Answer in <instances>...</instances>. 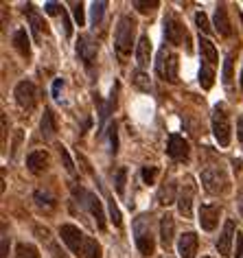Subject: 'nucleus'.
Returning <instances> with one entry per match:
<instances>
[{
    "label": "nucleus",
    "instance_id": "f257e3e1",
    "mask_svg": "<svg viewBox=\"0 0 243 258\" xmlns=\"http://www.w3.org/2000/svg\"><path fill=\"white\" fill-rule=\"evenodd\" d=\"M134 35H136V22L132 20V16H123L116 24V33H114V44H116V50L120 57L132 55V48L136 46L134 44Z\"/></svg>",
    "mask_w": 243,
    "mask_h": 258
},
{
    "label": "nucleus",
    "instance_id": "f03ea898",
    "mask_svg": "<svg viewBox=\"0 0 243 258\" xmlns=\"http://www.w3.org/2000/svg\"><path fill=\"white\" fill-rule=\"evenodd\" d=\"M134 236H136V247L143 256H151L156 249V241L151 234V215H140L134 221Z\"/></svg>",
    "mask_w": 243,
    "mask_h": 258
},
{
    "label": "nucleus",
    "instance_id": "7ed1b4c3",
    "mask_svg": "<svg viewBox=\"0 0 243 258\" xmlns=\"http://www.w3.org/2000/svg\"><path fill=\"white\" fill-rule=\"evenodd\" d=\"M202 186L210 195H223L230 188V179L221 166H206L202 171Z\"/></svg>",
    "mask_w": 243,
    "mask_h": 258
},
{
    "label": "nucleus",
    "instance_id": "20e7f679",
    "mask_svg": "<svg viewBox=\"0 0 243 258\" xmlns=\"http://www.w3.org/2000/svg\"><path fill=\"white\" fill-rule=\"evenodd\" d=\"M213 134H215V140L219 143L221 147H228L230 145V120H228V114H226V107L223 105H215L213 109Z\"/></svg>",
    "mask_w": 243,
    "mask_h": 258
},
{
    "label": "nucleus",
    "instance_id": "39448f33",
    "mask_svg": "<svg viewBox=\"0 0 243 258\" xmlns=\"http://www.w3.org/2000/svg\"><path fill=\"white\" fill-rule=\"evenodd\" d=\"M156 70L164 81L175 83L177 81V55L167 53V48H162L158 55V61H156Z\"/></svg>",
    "mask_w": 243,
    "mask_h": 258
},
{
    "label": "nucleus",
    "instance_id": "423d86ee",
    "mask_svg": "<svg viewBox=\"0 0 243 258\" xmlns=\"http://www.w3.org/2000/svg\"><path fill=\"white\" fill-rule=\"evenodd\" d=\"M59 236H62V241L68 245L70 251L73 254H84V243H86V234L81 232L77 225H62L59 228Z\"/></svg>",
    "mask_w": 243,
    "mask_h": 258
},
{
    "label": "nucleus",
    "instance_id": "0eeeda50",
    "mask_svg": "<svg viewBox=\"0 0 243 258\" xmlns=\"http://www.w3.org/2000/svg\"><path fill=\"white\" fill-rule=\"evenodd\" d=\"M16 101H18V105H20L22 109H35L37 105V88H35V83L33 81H20L16 86Z\"/></svg>",
    "mask_w": 243,
    "mask_h": 258
},
{
    "label": "nucleus",
    "instance_id": "6e6552de",
    "mask_svg": "<svg viewBox=\"0 0 243 258\" xmlns=\"http://www.w3.org/2000/svg\"><path fill=\"white\" fill-rule=\"evenodd\" d=\"M193 195H195V184L191 177H187L180 195H177V210H180V215L187 217V219H191V215H193Z\"/></svg>",
    "mask_w": 243,
    "mask_h": 258
},
{
    "label": "nucleus",
    "instance_id": "1a4fd4ad",
    "mask_svg": "<svg viewBox=\"0 0 243 258\" xmlns=\"http://www.w3.org/2000/svg\"><path fill=\"white\" fill-rule=\"evenodd\" d=\"M164 37H167L169 44H175V46L187 40V31H184L182 22L177 20L173 14H167V16H164Z\"/></svg>",
    "mask_w": 243,
    "mask_h": 258
},
{
    "label": "nucleus",
    "instance_id": "9d476101",
    "mask_svg": "<svg viewBox=\"0 0 243 258\" xmlns=\"http://www.w3.org/2000/svg\"><path fill=\"white\" fill-rule=\"evenodd\" d=\"M234 236H236L234 221H232V219H228L226 225H223L221 236L217 238V251H219V256L228 258V256H232V254H234V251H232V241H234Z\"/></svg>",
    "mask_w": 243,
    "mask_h": 258
},
{
    "label": "nucleus",
    "instance_id": "9b49d317",
    "mask_svg": "<svg viewBox=\"0 0 243 258\" xmlns=\"http://www.w3.org/2000/svg\"><path fill=\"white\" fill-rule=\"evenodd\" d=\"M219 206H213V204H204L200 206V210H197V217H200V225L202 230L206 232H213L217 228V223H219Z\"/></svg>",
    "mask_w": 243,
    "mask_h": 258
},
{
    "label": "nucleus",
    "instance_id": "f8f14e48",
    "mask_svg": "<svg viewBox=\"0 0 243 258\" xmlns=\"http://www.w3.org/2000/svg\"><path fill=\"white\" fill-rule=\"evenodd\" d=\"M197 245H200V238L195 232H184L177 241V254H180V258H195Z\"/></svg>",
    "mask_w": 243,
    "mask_h": 258
},
{
    "label": "nucleus",
    "instance_id": "ddd939ff",
    "mask_svg": "<svg viewBox=\"0 0 243 258\" xmlns=\"http://www.w3.org/2000/svg\"><path fill=\"white\" fill-rule=\"evenodd\" d=\"M97 50H99V46H97V42H94L90 35H81L79 37V42H77V55H79L88 66L97 59Z\"/></svg>",
    "mask_w": 243,
    "mask_h": 258
},
{
    "label": "nucleus",
    "instance_id": "4468645a",
    "mask_svg": "<svg viewBox=\"0 0 243 258\" xmlns=\"http://www.w3.org/2000/svg\"><path fill=\"white\" fill-rule=\"evenodd\" d=\"M167 153L173 160H187L189 158V143L182 136H177V134H171V136H169Z\"/></svg>",
    "mask_w": 243,
    "mask_h": 258
},
{
    "label": "nucleus",
    "instance_id": "2eb2a0df",
    "mask_svg": "<svg viewBox=\"0 0 243 258\" xmlns=\"http://www.w3.org/2000/svg\"><path fill=\"white\" fill-rule=\"evenodd\" d=\"M27 166L31 173H35V175H40L48 169V153L44 149H37V151H31L27 156Z\"/></svg>",
    "mask_w": 243,
    "mask_h": 258
},
{
    "label": "nucleus",
    "instance_id": "dca6fc26",
    "mask_svg": "<svg viewBox=\"0 0 243 258\" xmlns=\"http://www.w3.org/2000/svg\"><path fill=\"white\" fill-rule=\"evenodd\" d=\"M173 234H175V221L171 215H164L160 219V245H162L164 249L171 247V243H173Z\"/></svg>",
    "mask_w": 243,
    "mask_h": 258
},
{
    "label": "nucleus",
    "instance_id": "f3484780",
    "mask_svg": "<svg viewBox=\"0 0 243 258\" xmlns=\"http://www.w3.org/2000/svg\"><path fill=\"white\" fill-rule=\"evenodd\" d=\"M84 199H86V206H88V210H90V215L97 219V223H99V228L101 230H105V212H103V206H101L99 202V197L97 195H92V192H86L84 190Z\"/></svg>",
    "mask_w": 243,
    "mask_h": 258
},
{
    "label": "nucleus",
    "instance_id": "a211bd4d",
    "mask_svg": "<svg viewBox=\"0 0 243 258\" xmlns=\"http://www.w3.org/2000/svg\"><path fill=\"white\" fill-rule=\"evenodd\" d=\"M149 61H151V40L149 35H140V40L136 44V63L143 70L149 66Z\"/></svg>",
    "mask_w": 243,
    "mask_h": 258
},
{
    "label": "nucleus",
    "instance_id": "6ab92c4d",
    "mask_svg": "<svg viewBox=\"0 0 243 258\" xmlns=\"http://www.w3.org/2000/svg\"><path fill=\"white\" fill-rule=\"evenodd\" d=\"M200 55H202V63H208V66H217L219 61V53H217L215 44L208 40V37H202L200 35Z\"/></svg>",
    "mask_w": 243,
    "mask_h": 258
},
{
    "label": "nucleus",
    "instance_id": "aec40b11",
    "mask_svg": "<svg viewBox=\"0 0 243 258\" xmlns=\"http://www.w3.org/2000/svg\"><path fill=\"white\" fill-rule=\"evenodd\" d=\"M215 27H217V33L221 37H230L232 35V27H230V20H228V11L223 5H217L215 9Z\"/></svg>",
    "mask_w": 243,
    "mask_h": 258
},
{
    "label": "nucleus",
    "instance_id": "412c9836",
    "mask_svg": "<svg viewBox=\"0 0 243 258\" xmlns=\"http://www.w3.org/2000/svg\"><path fill=\"white\" fill-rule=\"evenodd\" d=\"M175 190H177V184L173 182V179L164 182L162 186H160V190H158V204H162V206H171L173 202H177Z\"/></svg>",
    "mask_w": 243,
    "mask_h": 258
},
{
    "label": "nucleus",
    "instance_id": "4be33fe9",
    "mask_svg": "<svg viewBox=\"0 0 243 258\" xmlns=\"http://www.w3.org/2000/svg\"><path fill=\"white\" fill-rule=\"evenodd\" d=\"M40 132H42L44 138H53V134L57 132L55 114H53V109H50V107L44 109V116H42V122H40Z\"/></svg>",
    "mask_w": 243,
    "mask_h": 258
},
{
    "label": "nucleus",
    "instance_id": "5701e85b",
    "mask_svg": "<svg viewBox=\"0 0 243 258\" xmlns=\"http://www.w3.org/2000/svg\"><path fill=\"white\" fill-rule=\"evenodd\" d=\"M24 16H27V18H29V22H31V29H33L35 42H40L44 22H42V18L37 16V11H35V7H33V5H27V7H24Z\"/></svg>",
    "mask_w": 243,
    "mask_h": 258
},
{
    "label": "nucleus",
    "instance_id": "b1692460",
    "mask_svg": "<svg viewBox=\"0 0 243 258\" xmlns=\"http://www.w3.org/2000/svg\"><path fill=\"white\" fill-rule=\"evenodd\" d=\"M14 44L18 48V53H20L22 57H29L31 55V46H29V35L24 29H18L14 33Z\"/></svg>",
    "mask_w": 243,
    "mask_h": 258
},
{
    "label": "nucleus",
    "instance_id": "393cba45",
    "mask_svg": "<svg viewBox=\"0 0 243 258\" xmlns=\"http://www.w3.org/2000/svg\"><path fill=\"white\" fill-rule=\"evenodd\" d=\"M213 83H215V68L208 66V63H202V68H200V86L204 90H210L213 88Z\"/></svg>",
    "mask_w": 243,
    "mask_h": 258
},
{
    "label": "nucleus",
    "instance_id": "a878e982",
    "mask_svg": "<svg viewBox=\"0 0 243 258\" xmlns=\"http://www.w3.org/2000/svg\"><path fill=\"white\" fill-rule=\"evenodd\" d=\"M84 256H86V258H103V249H101V245L97 243V238L86 236V243H84Z\"/></svg>",
    "mask_w": 243,
    "mask_h": 258
},
{
    "label": "nucleus",
    "instance_id": "bb28decb",
    "mask_svg": "<svg viewBox=\"0 0 243 258\" xmlns=\"http://www.w3.org/2000/svg\"><path fill=\"white\" fill-rule=\"evenodd\" d=\"M105 7H107V3H103V0L92 3V7H90V22H92V27L101 24V20H103V14H105Z\"/></svg>",
    "mask_w": 243,
    "mask_h": 258
},
{
    "label": "nucleus",
    "instance_id": "cd10ccee",
    "mask_svg": "<svg viewBox=\"0 0 243 258\" xmlns=\"http://www.w3.org/2000/svg\"><path fill=\"white\" fill-rule=\"evenodd\" d=\"M16 258H40L37 254V247L31 243H20L16 247Z\"/></svg>",
    "mask_w": 243,
    "mask_h": 258
},
{
    "label": "nucleus",
    "instance_id": "c85d7f7f",
    "mask_svg": "<svg viewBox=\"0 0 243 258\" xmlns=\"http://www.w3.org/2000/svg\"><path fill=\"white\" fill-rule=\"evenodd\" d=\"M132 81H134V86L140 88L143 92H149L151 90V83H149V77H147L143 70H136V73L132 75Z\"/></svg>",
    "mask_w": 243,
    "mask_h": 258
},
{
    "label": "nucleus",
    "instance_id": "c756f323",
    "mask_svg": "<svg viewBox=\"0 0 243 258\" xmlns=\"http://www.w3.org/2000/svg\"><path fill=\"white\" fill-rule=\"evenodd\" d=\"M35 202L40 208H53L55 206V197L48 190H35Z\"/></svg>",
    "mask_w": 243,
    "mask_h": 258
},
{
    "label": "nucleus",
    "instance_id": "7c9ffc66",
    "mask_svg": "<svg viewBox=\"0 0 243 258\" xmlns=\"http://www.w3.org/2000/svg\"><path fill=\"white\" fill-rule=\"evenodd\" d=\"M232 66H234V55L230 53V55H226V59H223V83H226V86L232 83Z\"/></svg>",
    "mask_w": 243,
    "mask_h": 258
},
{
    "label": "nucleus",
    "instance_id": "2f4dec72",
    "mask_svg": "<svg viewBox=\"0 0 243 258\" xmlns=\"http://www.w3.org/2000/svg\"><path fill=\"white\" fill-rule=\"evenodd\" d=\"M107 138H110V151L116 153L118 151V129H116V122H110V125H107Z\"/></svg>",
    "mask_w": 243,
    "mask_h": 258
},
{
    "label": "nucleus",
    "instance_id": "473e14b6",
    "mask_svg": "<svg viewBox=\"0 0 243 258\" xmlns=\"http://www.w3.org/2000/svg\"><path fill=\"white\" fill-rule=\"evenodd\" d=\"M125 179H127V169L125 166H120V169L116 171V175H114V186H116L118 195H123L125 192Z\"/></svg>",
    "mask_w": 243,
    "mask_h": 258
},
{
    "label": "nucleus",
    "instance_id": "72a5a7b5",
    "mask_svg": "<svg viewBox=\"0 0 243 258\" xmlns=\"http://www.w3.org/2000/svg\"><path fill=\"white\" fill-rule=\"evenodd\" d=\"M195 24H197V29L202 31V33H210V22H208V18L204 11H197L195 14Z\"/></svg>",
    "mask_w": 243,
    "mask_h": 258
},
{
    "label": "nucleus",
    "instance_id": "f704fd0d",
    "mask_svg": "<svg viewBox=\"0 0 243 258\" xmlns=\"http://www.w3.org/2000/svg\"><path fill=\"white\" fill-rule=\"evenodd\" d=\"M59 158H62V162H64V169H66L70 175H75V164H73V160H70V156H68L66 147H59Z\"/></svg>",
    "mask_w": 243,
    "mask_h": 258
},
{
    "label": "nucleus",
    "instance_id": "c9c22d12",
    "mask_svg": "<svg viewBox=\"0 0 243 258\" xmlns=\"http://www.w3.org/2000/svg\"><path fill=\"white\" fill-rule=\"evenodd\" d=\"M158 7V3L156 0H151V3H143V0H136V3H134V9H138L140 14H151L153 9Z\"/></svg>",
    "mask_w": 243,
    "mask_h": 258
},
{
    "label": "nucleus",
    "instance_id": "e433bc0d",
    "mask_svg": "<svg viewBox=\"0 0 243 258\" xmlns=\"http://www.w3.org/2000/svg\"><path fill=\"white\" fill-rule=\"evenodd\" d=\"M70 7H73L75 22L79 24V27H84V20H86V16H84V5H81V3H73V5H70Z\"/></svg>",
    "mask_w": 243,
    "mask_h": 258
},
{
    "label": "nucleus",
    "instance_id": "4c0bfd02",
    "mask_svg": "<svg viewBox=\"0 0 243 258\" xmlns=\"http://www.w3.org/2000/svg\"><path fill=\"white\" fill-rule=\"evenodd\" d=\"M110 215H112L114 225L120 228V225H123V219H120V210L116 208V202H114V199H110Z\"/></svg>",
    "mask_w": 243,
    "mask_h": 258
},
{
    "label": "nucleus",
    "instance_id": "58836bf2",
    "mask_svg": "<svg viewBox=\"0 0 243 258\" xmlns=\"http://www.w3.org/2000/svg\"><path fill=\"white\" fill-rule=\"evenodd\" d=\"M156 173H158L156 166H143V179H145V184H153V179H156Z\"/></svg>",
    "mask_w": 243,
    "mask_h": 258
},
{
    "label": "nucleus",
    "instance_id": "ea45409f",
    "mask_svg": "<svg viewBox=\"0 0 243 258\" xmlns=\"http://www.w3.org/2000/svg\"><path fill=\"white\" fill-rule=\"evenodd\" d=\"M234 258H243V234L236 232V241H234Z\"/></svg>",
    "mask_w": 243,
    "mask_h": 258
},
{
    "label": "nucleus",
    "instance_id": "a19ab883",
    "mask_svg": "<svg viewBox=\"0 0 243 258\" xmlns=\"http://www.w3.org/2000/svg\"><path fill=\"white\" fill-rule=\"evenodd\" d=\"M59 9H62V5H57V3H46L44 5V11H46L48 16H57L59 14Z\"/></svg>",
    "mask_w": 243,
    "mask_h": 258
},
{
    "label": "nucleus",
    "instance_id": "79ce46f5",
    "mask_svg": "<svg viewBox=\"0 0 243 258\" xmlns=\"http://www.w3.org/2000/svg\"><path fill=\"white\" fill-rule=\"evenodd\" d=\"M62 88H64V81L62 79H55V83H53V96L55 99H62Z\"/></svg>",
    "mask_w": 243,
    "mask_h": 258
},
{
    "label": "nucleus",
    "instance_id": "37998d69",
    "mask_svg": "<svg viewBox=\"0 0 243 258\" xmlns=\"http://www.w3.org/2000/svg\"><path fill=\"white\" fill-rule=\"evenodd\" d=\"M50 251H53V258H68L66 251H64L59 245H50Z\"/></svg>",
    "mask_w": 243,
    "mask_h": 258
},
{
    "label": "nucleus",
    "instance_id": "c03bdc74",
    "mask_svg": "<svg viewBox=\"0 0 243 258\" xmlns=\"http://www.w3.org/2000/svg\"><path fill=\"white\" fill-rule=\"evenodd\" d=\"M236 138H239V143H243V114L236 118Z\"/></svg>",
    "mask_w": 243,
    "mask_h": 258
},
{
    "label": "nucleus",
    "instance_id": "a18cd8bd",
    "mask_svg": "<svg viewBox=\"0 0 243 258\" xmlns=\"http://www.w3.org/2000/svg\"><path fill=\"white\" fill-rule=\"evenodd\" d=\"M64 29H66V35H68V37L73 35V27H70V20H68L66 16H64Z\"/></svg>",
    "mask_w": 243,
    "mask_h": 258
},
{
    "label": "nucleus",
    "instance_id": "49530a36",
    "mask_svg": "<svg viewBox=\"0 0 243 258\" xmlns=\"http://www.w3.org/2000/svg\"><path fill=\"white\" fill-rule=\"evenodd\" d=\"M3 258H7V234H3Z\"/></svg>",
    "mask_w": 243,
    "mask_h": 258
},
{
    "label": "nucleus",
    "instance_id": "de8ad7c7",
    "mask_svg": "<svg viewBox=\"0 0 243 258\" xmlns=\"http://www.w3.org/2000/svg\"><path fill=\"white\" fill-rule=\"evenodd\" d=\"M241 88H243V70H241Z\"/></svg>",
    "mask_w": 243,
    "mask_h": 258
},
{
    "label": "nucleus",
    "instance_id": "09e8293b",
    "mask_svg": "<svg viewBox=\"0 0 243 258\" xmlns=\"http://www.w3.org/2000/svg\"><path fill=\"white\" fill-rule=\"evenodd\" d=\"M204 258H210V256H204Z\"/></svg>",
    "mask_w": 243,
    "mask_h": 258
}]
</instances>
